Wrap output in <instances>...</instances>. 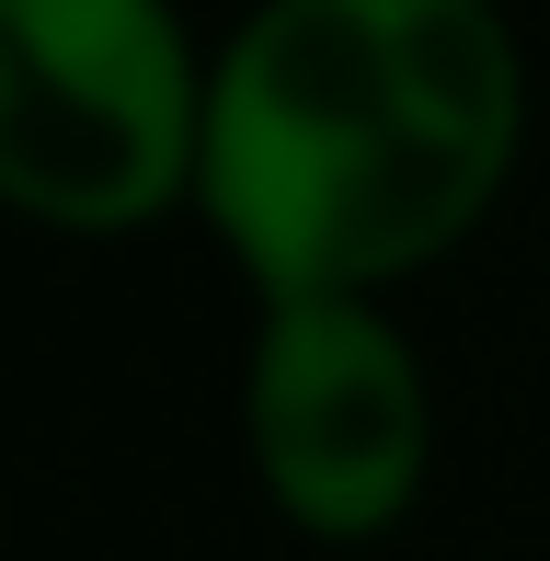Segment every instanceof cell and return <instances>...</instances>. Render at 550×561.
<instances>
[{"mask_svg":"<svg viewBox=\"0 0 550 561\" xmlns=\"http://www.w3.org/2000/svg\"><path fill=\"white\" fill-rule=\"evenodd\" d=\"M253 470L310 539H379L402 527L436 458V401H424L413 344L367 310V287L275 298L253 344Z\"/></svg>","mask_w":550,"mask_h":561,"instance_id":"3","label":"cell"},{"mask_svg":"<svg viewBox=\"0 0 550 561\" xmlns=\"http://www.w3.org/2000/svg\"><path fill=\"white\" fill-rule=\"evenodd\" d=\"M207 58L172 0H0V207L35 229H149L195 195Z\"/></svg>","mask_w":550,"mask_h":561,"instance_id":"2","label":"cell"},{"mask_svg":"<svg viewBox=\"0 0 550 561\" xmlns=\"http://www.w3.org/2000/svg\"><path fill=\"white\" fill-rule=\"evenodd\" d=\"M516 149L528 46L493 0H264L207 58L195 207L264 298H379L482 229Z\"/></svg>","mask_w":550,"mask_h":561,"instance_id":"1","label":"cell"}]
</instances>
